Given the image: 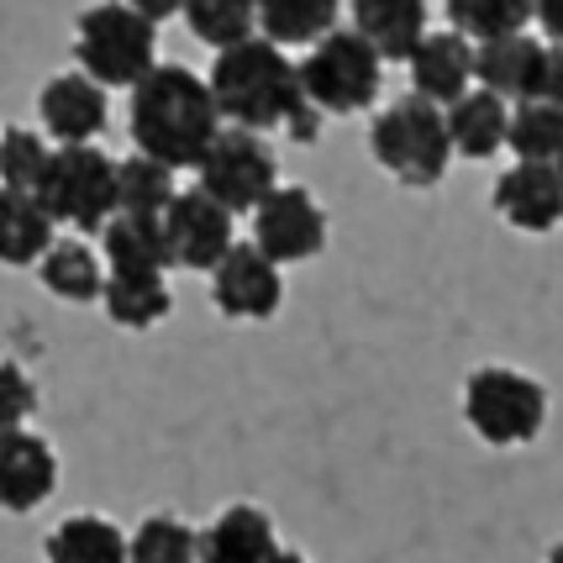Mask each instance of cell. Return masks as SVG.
I'll list each match as a JSON object with an SVG mask.
<instances>
[{"mask_svg": "<svg viewBox=\"0 0 563 563\" xmlns=\"http://www.w3.org/2000/svg\"><path fill=\"white\" fill-rule=\"evenodd\" d=\"M206 85H211V100L227 126H247V132L285 126L295 143H317L321 122H327L300 90V69L290 64V53L258 32L232 48H217Z\"/></svg>", "mask_w": 563, "mask_h": 563, "instance_id": "obj_1", "label": "cell"}, {"mask_svg": "<svg viewBox=\"0 0 563 563\" xmlns=\"http://www.w3.org/2000/svg\"><path fill=\"white\" fill-rule=\"evenodd\" d=\"M506 147L516 153V164H559L563 106H548V100H511Z\"/></svg>", "mask_w": 563, "mask_h": 563, "instance_id": "obj_26", "label": "cell"}, {"mask_svg": "<svg viewBox=\"0 0 563 563\" xmlns=\"http://www.w3.org/2000/svg\"><path fill=\"white\" fill-rule=\"evenodd\" d=\"M221 126L227 122L211 100V85L185 64H153L132 85V106H126L132 147L169 169H196Z\"/></svg>", "mask_w": 563, "mask_h": 563, "instance_id": "obj_2", "label": "cell"}, {"mask_svg": "<svg viewBox=\"0 0 563 563\" xmlns=\"http://www.w3.org/2000/svg\"><path fill=\"white\" fill-rule=\"evenodd\" d=\"M368 153H374V164L390 174L395 185H406V190H438L442 179H448V164H453L442 106L421 100L417 90H406V96L390 100L368 122Z\"/></svg>", "mask_w": 563, "mask_h": 563, "instance_id": "obj_3", "label": "cell"}, {"mask_svg": "<svg viewBox=\"0 0 563 563\" xmlns=\"http://www.w3.org/2000/svg\"><path fill=\"white\" fill-rule=\"evenodd\" d=\"M464 421L490 448H527L548 427V390L521 368L485 364L464 385Z\"/></svg>", "mask_w": 563, "mask_h": 563, "instance_id": "obj_6", "label": "cell"}, {"mask_svg": "<svg viewBox=\"0 0 563 563\" xmlns=\"http://www.w3.org/2000/svg\"><path fill=\"white\" fill-rule=\"evenodd\" d=\"M174 190H179L174 169L147 153H132L117 164V211H126V217H164Z\"/></svg>", "mask_w": 563, "mask_h": 563, "instance_id": "obj_28", "label": "cell"}, {"mask_svg": "<svg viewBox=\"0 0 563 563\" xmlns=\"http://www.w3.org/2000/svg\"><path fill=\"white\" fill-rule=\"evenodd\" d=\"M247 217H253V247H264L279 269L311 264L327 247V232H332L327 211L317 206V196L306 185H274Z\"/></svg>", "mask_w": 563, "mask_h": 563, "instance_id": "obj_9", "label": "cell"}, {"mask_svg": "<svg viewBox=\"0 0 563 563\" xmlns=\"http://www.w3.org/2000/svg\"><path fill=\"white\" fill-rule=\"evenodd\" d=\"M53 143L32 126H5L0 132V185L11 190H37V179L48 169Z\"/></svg>", "mask_w": 563, "mask_h": 563, "instance_id": "obj_31", "label": "cell"}, {"mask_svg": "<svg viewBox=\"0 0 563 563\" xmlns=\"http://www.w3.org/2000/svg\"><path fill=\"white\" fill-rule=\"evenodd\" d=\"M48 563H126V538L117 521H106L96 511L64 516L43 542Z\"/></svg>", "mask_w": 563, "mask_h": 563, "instance_id": "obj_24", "label": "cell"}, {"mask_svg": "<svg viewBox=\"0 0 563 563\" xmlns=\"http://www.w3.org/2000/svg\"><path fill=\"white\" fill-rule=\"evenodd\" d=\"M74 58L106 90H132L158 64V26L126 0H100L74 22Z\"/></svg>", "mask_w": 563, "mask_h": 563, "instance_id": "obj_4", "label": "cell"}, {"mask_svg": "<svg viewBox=\"0 0 563 563\" xmlns=\"http://www.w3.org/2000/svg\"><path fill=\"white\" fill-rule=\"evenodd\" d=\"M300 69V90L321 117H358L374 106L379 85H385V58L368 48L353 26H332L306 48Z\"/></svg>", "mask_w": 563, "mask_h": 563, "instance_id": "obj_5", "label": "cell"}, {"mask_svg": "<svg viewBox=\"0 0 563 563\" xmlns=\"http://www.w3.org/2000/svg\"><path fill=\"white\" fill-rule=\"evenodd\" d=\"M126 563H196V527L169 511L143 516L126 538Z\"/></svg>", "mask_w": 563, "mask_h": 563, "instance_id": "obj_29", "label": "cell"}, {"mask_svg": "<svg viewBox=\"0 0 563 563\" xmlns=\"http://www.w3.org/2000/svg\"><path fill=\"white\" fill-rule=\"evenodd\" d=\"M553 169H559V179H563V153H559V164H553Z\"/></svg>", "mask_w": 563, "mask_h": 563, "instance_id": "obj_38", "label": "cell"}, {"mask_svg": "<svg viewBox=\"0 0 563 563\" xmlns=\"http://www.w3.org/2000/svg\"><path fill=\"white\" fill-rule=\"evenodd\" d=\"M100 264L111 274H169V238L158 217H126L111 211L100 227Z\"/></svg>", "mask_w": 563, "mask_h": 563, "instance_id": "obj_17", "label": "cell"}, {"mask_svg": "<svg viewBox=\"0 0 563 563\" xmlns=\"http://www.w3.org/2000/svg\"><path fill=\"white\" fill-rule=\"evenodd\" d=\"M164 238H169V258L174 269H190V274H211L217 258L227 247L238 243V217L211 200L200 185L190 190H174V200L164 206Z\"/></svg>", "mask_w": 563, "mask_h": 563, "instance_id": "obj_10", "label": "cell"}, {"mask_svg": "<svg viewBox=\"0 0 563 563\" xmlns=\"http://www.w3.org/2000/svg\"><path fill=\"white\" fill-rule=\"evenodd\" d=\"M548 563H563V542H559V548H553V553H548Z\"/></svg>", "mask_w": 563, "mask_h": 563, "instance_id": "obj_37", "label": "cell"}, {"mask_svg": "<svg viewBox=\"0 0 563 563\" xmlns=\"http://www.w3.org/2000/svg\"><path fill=\"white\" fill-rule=\"evenodd\" d=\"M538 37L527 32H506V37H485L474 43V85L500 100H521L532 85V64H538Z\"/></svg>", "mask_w": 563, "mask_h": 563, "instance_id": "obj_21", "label": "cell"}, {"mask_svg": "<svg viewBox=\"0 0 563 563\" xmlns=\"http://www.w3.org/2000/svg\"><path fill=\"white\" fill-rule=\"evenodd\" d=\"M179 16L206 48H232L258 32V0H185Z\"/></svg>", "mask_w": 563, "mask_h": 563, "instance_id": "obj_27", "label": "cell"}, {"mask_svg": "<svg viewBox=\"0 0 563 563\" xmlns=\"http://www.w3.org/2000/svg\"><path fill=\"white\" fill-rule=\"evenodd\" d=\"M211 300L227 321H269L285 306V269L264 247L232 243L211 269Z\"/></svg>", "mask_w": 563, "mask_h": 563, "instance_id": "obj_11", "label": "cell"}, {"mask_svg": "<svg viewBox=\"0 0 563 563\" xmlns=\"http://www.w3.org/2000/svg\"><path fill=\"white\" fill-rule=\"evenodd\" d=\"M100 306L106 317L126 327V332H147L158 321H169L174 295L164 274H111L106 269V285H100Z\"/></svg>", "mask_w": 563, "mask_h": 563, "instance_id": "obj_22", "label": "cell"}, {"mask_svg": "<svg viewBox=\"0 0 563 563\" xmlns=\"http://www.w3.org/2000/svg\"><path fill=\"white\" fill-rule=\"evenodd\" d=\"M126 5L158 26V22H169V16H179V5H185V0H126Z\"/></svg>", "mask_w": 563, "mask_h": 563, "instance_id": "obj_35", "label": "cell"}, {"mask_svg": "<svg viewBox=\"0 0 563 563\" xmlns=\"http://www.w3.org/2000/svg\"><path fill=\"white\" fill-rule=\"evenodd\" d=\"M343 0H258V37L279 48H311L321 32L338 26Z\"/></svg>", "mask_w": 563, "mask_h": 563, "instance_id": "obj_25", "label": "cell"}, {"mask_svg": "<svg viewBox=\"0 0 563 563\" xmlns=\"http://www.w3.org/2000/svg\"><path fill=\"white\" fill-rule=\"evenodd\" d=\"M32 196L43 200V211L58 227H74L79 238H90L117 211V158H106L96 143L53 147Z\"/></svg>", "mask_w": 563, "mask_h": 563, "instance_id": "obj_7", "label": "cell"}, {"mask_svg": "<svg viewBox=\"0 0 563 563\" xmlns=\"http://www.w3.org/2000/svg\"><path fill=\"white\" fill-rule=\"evenodd\" d=\"M269 563H311L306 559V553H295V548H285V542H279V548H274V559Z\"/></svg>", "mask_w": 563, "mask_h": 563, "instance_id": "obj_36", "label": "cell"}, {"mask_svg": "<svg viewBox=\"0 0 563 563\" xmlns=\"http://www.w3.org/2000/svg\"><path fill=\"white\" fill-rule=\"evenodd\" d=\"M532 16L542 22L548 43H563V0H532Z\"/></svg>", "mask_w": 563, "mask_h": 563, "instance_id": "obj_34", "label": "cell"}, {"mask_svg": "<svg viewBox=\"0 0 563 563\" xmlns=\"http://www.w3.org/2000/svg\"><path fill=\"white\" fill-rule=\"evenodd\" d=\"M58 238V221L43 211V200L32 190L0 185V264L5 269H32L48 243Z\"/></svg>", "mask_w": 563, "mask_h": 563, "instance_id": "obj_20", "label": "cell"}, {"mask_svg": "<svg viewBox=\"0 0 563 563\" xmlns=\"http://www.w3.org/2000/svg\"><path fill=\"white\" fill-rule=\"evenodd\" d=\"M442 11H448L453 32H464L474 43L527 32V22H532V0H442Z\"/></svg>", "mask_w": 563, "mask_h": 563, "instance_id": "obj_30", "label": "cell"}, {"mask_svg": "<svg viewBox=\"0 0 563 563\" xmlns=\"http://www.w3.org/2000/svg\"><path fill=\"white\" fill-rule=\"evenodd\" d=\"M106 85H96L90 74H53L37 96V122L53 147L64 143H96L106 132Z\"/></svg>", "mask_w": 563, "mask_h": 563, "instance_id": "obj_14", "label": "cell"}, {"mask_svg": "<svg viewBox=\"0 0 563 563\" xmlns=\"http://www.w3.org/2000/svg\"><path fill=\"white\" fill-rule=\"evenodd\" d=\"M37 411V385L22 364L0 358V427H26V417Z\"/></svg>", "mask_w": 563, "mask_h": 563, "instance_id": "obj_32", "label": "cell"}, {"mask_svg": "<svg viewBox=\"0 0 563 563\" xmlns=\"http://www.w3.org/2000/svg\"><path fill=\"white\" fill-rule=\"evenodd\" d=\"M406 69H411V90L421 100L453 106L474 85V37L453 32V26L448 32H427L417 48H411Z\"/></svg>", "mask_w": 563, "mask_h": 563, "instance_id": "obj_15", "label": "cell"}, {"mask_svg": "<svg viewBox=\"0 0 563 563\" xmlns=\"http://www.w3.org/2000/svg\"><path fill=\"white\" fill-rule=\"evenodd\" d=\"M495 217L511 221L516 232L548 238L563 227V179L553 164H511L495 179Z\"/></svg>", "mask_w": 563, "mask_h": 563, "instance_id": "obj_13", "label": "cell"}, {"mask_svg": "<svg viewBox=\"0 0 563 563\" xmlns=\"http://www.w3.org/2000/svg\"><path fill=\"white\" fill-rule=\"evenodd\" d=\"M37 274H43V285H48L58 300H69V306H90L100 300V285H106V264H100V253L79 232L74 238H53L48 253L37 258Z\"/></svg>", "mask_w": 563, "mask_h": 563, "instance_id": "obj_23", "label": "cell"}, {"mask_svg": "<svg viewBox=\"0 0 563 563\" xmlns=\"http://www.w3.org/2000/svg\"><path fill=\"white\" fill-rule=\"evenodd\" d=\"M506 122H511V100L490 96L479 85H468L453 106H442V126H448V143L464 158H495L506 147Z\"/></svg>", "mask_w": 563, "mask_h": 563, "instance_id": "obj_19", "label": "cell"}, {"mask_svg": "<svg viewBox=\"0 0 563 563\" xmlns=\"http://www.w3.org/2000/svg\"><path fill=\"white\" fill-rule=\"evenodd\" d=\"M521 100H548V106H563V43H542L538 64H532V85Z\"/></svg>", "mask_w": 563, "mask_h": 563, "instance_id": "obj_33", "label": "cell"}, {"mask_svg": "<svg viewBox=\"0 0 563 563\" xmlns=\"http://www.w3.org/2000/svg\"><path fill=\"white\" fill-rule=\"evenodd\" d=\"M200 190L211 200H221L232 217H247L258 200L279 185V158L264 132H247V126H221L211 147L200 153Z\"/></svg>", "mask_w": 563, "mask_h": 563, "instance_id": "obj_8", "label": "cell"}, {"mask_svg": "<svg viewBox=\"0 0 563 563\" xmlns=\"http://www.w3.org/2000/svg\"><path fill=\"white\" fill-rule=\"evenodd\" d=\"M274 548H279V532H274L269 511L258 506H227V511L196 532V563H269Z\"/></svg>", "mask_w": 563, "mask_h": 563, "instance_id": "obj_16", "label": "cell"}, {"mask_svg": "<svg viewBox=\"0 0 563 563\" xmlns=\"http://www.w3.org/2000/svg\"><path fill=\"white\" fill-rule=\"evenodd\" d=\"M353 32L385 64H406L411 48L427 37V0H347Z\"/></svg>", "mask_w": 563, "mask_h": 563, "instance_id": "obj_18", "label": "cell"}, {"mask_svg": "<svg viewBox=\"0 0 563 563\" xmlns=\"http://www.w3.org/2000/svg\"><path fill=\"white\" fill-rule=\"evenodd\" d=\"M58 485V453L32 427H0V511H37Z\"/></svg>", "mask_w": 563, "mask_h": 563, "instance_id": "obj_12", "label": "cell"}]
</instances>
